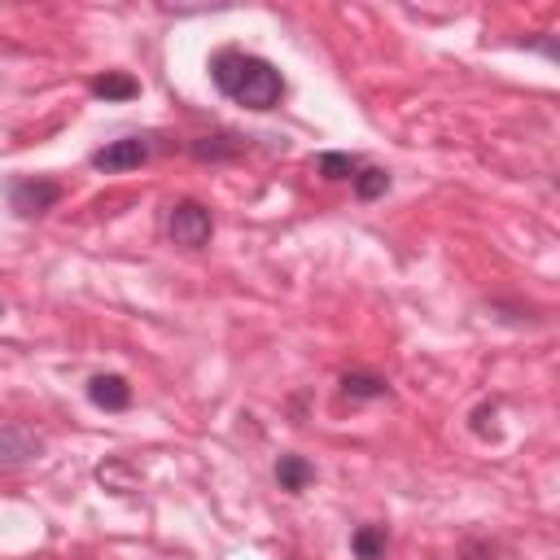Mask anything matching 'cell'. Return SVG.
<instances>
[{
	"instance_id": "cell-7",
	"label": "cell",
	"mask_w": 560,
	"mask_h": 560,
	"mask_svg": "<svg viewBox=\"0 0 560 560\" xmlns=\"http://www.w3.org/2000/svg\"><path fill=\"white\" fill-rule=\"evenodd\" d=\"M88 88H92V96H105V101H131V96L140 92V83H136L131 74H122V70H105V74H96Z\"/></svg>"
},
{
	"instance_id": "cell-3",
	"label": "cell",
	"mask_w": 560,
	"mask_h": 560,
	"mask_svg": "<svg viewBox=\"0 0 560 560\" xmlns=\"http://www.w3.org/2000/svg\"><path fill=\"white\" fill-rule=\"evenodd\" d=\"M153 153H158L153 136H118V140H109L105 149L92 153V166L105 171V175H114V171H136V166H144Z\"/></svg>"
},
{
	"instance_id": "cell-5",
	"label": "cell",
	"mask_w": 560,
	"mask_h": 560,
	"mask_svg": "<svg viewBox=\"0 0 560 560\" xmlns=\"http://www.w3.org/2000/svg\"><path fill=\"white\" fill-rule=\"evenodd\" d=\"M44 455V438L31 424H0V468H22Z\"/></svg>"
},
{
	"instance_id": "cell-4",
	"label": "cell",
	"mask_w": 560,
	"mask_h": 560,
	"mask_svg": "<svg viewBox=\"0 0 560 560\" xmlns=\"http://www.w3.org/2000/svg\"><path fill=\"white\" fill-rule=\"evenodd\" d=\"M57 201H61V184H57V179L22 175V179L9 184V206H13V214H22V219H35V214L52 210Z\"/></svg>"
},
{
	"instance_id": "cell-1",
	"label": "cell",
	"mask_w": 560,
	"mask_h": 560,
	"mask_svg": "<svg viewBox=\"0 0 560 560\" xmlns=\"http://www.w3.org/2000/svg\"><path fill=\"white\" fill-rule=\"evenodd\" d=\"M210 79L228 101H236L245 109H258V114L276 109L284 101V74L267 57L245 52V48H219L210 57Z\"/></svg>"
},
{
	"instance_id": "cell-13",
	"label": "cell",
	"mask_w": 560,
	"mask_h": 560,
	"mask_svg": "<svg viewBox=\"0 0 560 560\" xmlns=\"http://www.w3.org/2000/svg\"><path fill=\"white\" fill-rule=\"evenodd\" d=\"M315 171H319L324 179H354L359 158H354V153H319V158H315Z\"/></svg>"
},
{
	"instance_id": "cell-14",
	"label": "cell",
	"mask_w": 560,
	"mask_h": 560,
	"mask_svg": "<svg viewBox=\"0 0 560 560\" xmlns=\"http://www.w3.org/2000/svg\"><path fill=\"white\" fill-rule=\"evenodd\" d=\"M0 315H4V302H0Z\"/></svg>"
},
{
	"instance_id": "cell-2",
	"label": "cell",
	"mask_w": 560,
	"mask_h": 560,
	"mask_svg": "<svg viewBox=\"0 0 560 560\" xmlns=\"http://www.w3.org/2000/svg\"><path fill=\"white\" fill-rule=\"evenodd\" d=\"M210 232H214V219H210V210H206L201 201L184 197V201H175V206L166 210V236H171L175 245L201 249V245L210 241Z\"/></svg>"
},
{
	"instance_id": "cell-6",
	"label": "cell",
	"mask_w": 560,
	"mask_h": 560,
	"mask_svg": "<svg viewBox=\"0 0 560 560\" xmlns=\"http://www.w3.org/2000/svg\"><path fill=\"white\" fill-rule=\"evenodd\" d=\"M88 402L101 407V411H127L131 407V385L114 372H96L88 381Z\"/></svg>"
},
{
	"instance_id": "cell-11",
	"label": "cell",
	"mask_w": 560,
	"mask_h": 560,
	"mask_svg": "<svg viewBox=\"0 0 560 560\" xmlns=\"http://www.w3.org/2000/svg\"><path fill=\"white\" fill-rule=\"evenodd\" d=\"M341 389L350 398H385L389 394V381L385 376H372V372H346L341 376Z\"/></svg>"
},
{
	"instance_id": "cell-12",
	"label": "cell",
	"mask_w": 560,
	"mask_h": 560,
	"mask_svg": "<svg viewBox=\"0 0 560 560\" xmlns=\"http://www.w3.org/2000/svg\"><path fill=\"white\" fill-rule=\"evenodd\" d=\"M350 184H354V197H359V201H376V197L389 188V171H381V166H359Z\"/></svg>"
},
{
	"instance_id": "cell-9",
	"label": "cell",
	"mask_w": 560,
	"mask_h": 560,
	"mask_svg": "<svg viewBox=\"0 0 560 560\" xmlns=\"http://www.w3.org/2000/svg\"><path fill=\"white\" fill-rule=\"evenodd\" d=\"M311 477H315V468H311L302 455H280V464H276V481H280V490L298 494V490L311 486Z\"/></svg>"
},
{
	"instance_id": "cell-10",
	"label": "cell",
	"mask_w": 560,
	"mask_h": 560,
	"mask_svg": "<svg viewBox=\"0 0 560 560\" xmlns=\"http://www.w3.org/2000/svg\"><path fill=\"white\" fill-rule=\"evenodd\" d=\"M350 547H354L359 560H381L385 547H389V529L385 525H359L354 538H350Z\"/></svg>"
},
{
	"instance_id": "cell-8",
	"label": "cell",
	"mask_w": 560,
	"mask_h": 560,
	"mask_svg": "<svg viewBox=\"0 0 560 560\" xmlns=\"http://www.w3.org/2000/svg\"><path fill=\"white\" fill-rule=\"evenodd\" d=\"M188 153L201 162H223V158L241 153V140L236 136H197V140H188Z\"/></svg>"
}]
</instances>
